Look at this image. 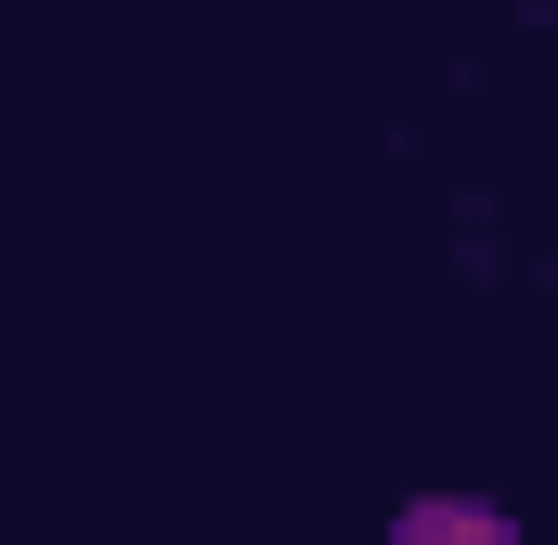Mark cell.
<instances>
[{
  "label": "cell",
  "mask_w": 558,
  "mask_h": 545,
  "mask_svg": "<svg viewBox=\"0 0 558 545\" xmlns=\"http://www.w3.org/2000/svg\"><path fill=\"white\" fill-rule=\"evenodd\" d=\"M390 545H520L494 507H468V494H428V507H403V533Z\"/></svg>",
  "instance_id": "obj_1"
}]
</instances>
